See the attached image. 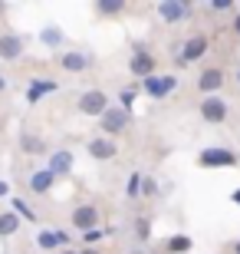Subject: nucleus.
I'll return each instance as SVG.
<instances>
[{
	"instance_id": "1",
	"label": "nucleus",
	"mask_w": 240,
	"mask_h": 254,
	"mask_svg": "<svg viewBox=\"0 0 240 254\" xmlns=\"http://www.w3.org/2000/svg\"><path fill=\"white\" fill-rule=\"evenodd\" d=\"M79 113L86 116H105L109 113V96L102 93V89H89V93H83V99H79Z\"/></svg>"
},
{
	"instance_id": "2",
	"label": "nucleus",
	"mask_w": 240,
	"mask_h": 254,
	"mask_svg": "<svg viewBox=\"0 0 240 254\" xmlns=\"http://www.w3.org/2000/svg\"><path fill=\"white\" fill-rule=\"evenodd\" d=\"M197 165H204V169H231V165H237V155L231 149H204Z\"/></svg>"
},
{
	"instance_id": "3",
	"label": "nucleus",
	"mask_w": 240,
	"mask_h": 254,
	"mask_svg": "<svg viewBox=\"0 0 240 254\" xmlns=\"http://www.w3.org/2000/svg\"><path fill=\"white\" fill-rule=\"evenodd\" d=\"M201 116L207 123H224V116H227V103H224L221 96H207L201 103Z\"/></svg>"
},
{
	"instance_id": "4",
	"label": "nucleus",
	"mask_w": 240,
	"mask_h": 254,
	"mask_svg": "<svg viewBox=\"0 0 240 254\" xmlns=\"http://www.w3.org/2000/svg\"><path fill=\"white\" fill-rule=\"evenodd\" d=\"M96 221H99V208L96 205H79L73 211V225L76 228H86V231H93Z\"/></svg>"
},
{
	"instance_id": "5",
	"label": "nucleus",
	"mask_w": 240,
	"mask_h": 254,
	"mask_svg": "<svg viewBox=\"0 0 240 254\" xmlns=\"http://www.w3.org/2000/svg\"><path fill=\"white\" fill-rule=\"evenodd\" d=\"M99 123H102V129H105V132H122L125 126H129V109H109Z\"/></svg>"
},
{
	"instance_id": "6",
	"label": "nucleus",
	"mask_w": 240,
	"mask_h": 254,
	"mask_svg": "<svg viewBox=\"0 0 240 254\" xmlns=\"http://www.w3.org/2000/svg\"><path fill=\"white\" fill-rule=\"evenodd\" d=\"M145 89L151 96H165V93H171V89H175V76H148V79H145Z\"/></svg>"
},
{
	"instance_id": "7",
	"label": "nucleus",
	"mask_w": 240,
	"mask_h": 254,
	"mask_svg": "<svg viewBox=\"0 0 240 254\" xmlns=\"http://www.w3.org/2000/svg\"><path fill=\"white\" fill-rule=\"evenodd\" d=\"M20 50H23V40L17 33H7V37H0V57L3 60H17Z\"/></svg>"
},
{
	"instance_id": "8",
	"label": "nucleus",
	"mask_w": 240,
	"mask_h": 254,
	"mask_svg": "<svg viewBox=\"0 0 240 254\" xmlns=\"http://www.w3.org/2000/svg\"><path fill=\"white\" fill-rule=\"evenodd\" d=\"M132 73L148 79V76L155 73V57H151V53H135V57H132Z\"/></svg>"
},
{
	"instance_id": "9",
	"label": "nucleus",
	"mask_w": 240,
	"mask_h": 254,
	"mask_svg": "<svg viewBox=\"0 0 240 254\" xmlns=\"http://www.w3.org/2000/svg\"><path fill=\"white\" fill-rule=\"evenodd\" d=\"M89 155H93V159H112V155H115V145H112L109 139H93L89 142Z\"/></svg>"
},
{
	"instance_id": "10",
	"label": "nucleus",
	"mask_w": 240,
	"mask_h": 254,
	"mask_svg": "<svg viewBox=\"0 0 240 254\" xmlns=\"http://www.w3.org/2000/svg\"><path fill=\"white\" fill-rule=\"evenodd\" d=\"M221 83H224V73H221V69H204L201 79H197V86H201L204 93H214Z\"/></svg>"
},
{
	"instance_id": "11",
	"label": "nucleus",
	"mask_w": 240,
	"mask_h": 254,
	"mask_svg": "<svg viewBox=\"0 0 240 254\" xmlns=\"http://www.w3.org/2000/svg\"><path fill=\"white\" fill-rule=\"evenodd\" d=\"M204 50H207V37H194L185 43V53H181V60H197L204 57Z\"/></svg>"
},
{
	"instance_id": "12",
	"label": "nucleus",
	"mask_w": 240,
	"mask_h": 254,
	"mask_svg": "<svg viewBox=\"0 0 240 254\" xmlns=\"http://www.w3.org/2000/svg\"><path fill=\"white\" fill-rule=\"evenodd\" d=\"M158 13L165 20H181L188 13V3H158Z\"/></svg>"
},
{
	"instance_id": "13",
	"label": "nucleus",
	"mask_w": 240,
	"mask_h": 254,
	"mask_svg": "<svg viewBox=\"0 0 240 254\" xmlns=\"http://www.w3.org/2000/svg\"><path fill=\"white\" fill-rule=\"evenodd\" d=\"M69 165H73V155L69 152H56L53 162H49V172L53 175H63V172H69Z\"/></svg>"
},
{
	"instance_id": "14",
	"label": "nucleus",
	"mask_w": 240,
	"mask_h": 254,
	"mask_svg": "<svg viewBox=\"0 0 240 254\" xmlns=\"http://www.w3.org/2000/svg\"><path fill=\"white\" fill-rule=\"evenodd\" d=\"M53 179H56V175H53V172H37V175H33V182H30V189H33V191H47L49 189V185H53Z\"/></svg>"
},
{
	"instance_id": "15",
	"label": "nucleus",
	"mask_w": 240,
	"mask_h": 254,
	"mask_svg": "<svg viewBox=\"0 0 240 254\" xmlns=\"http://www.w3.org/2000/svg\"><path fill=\"white\" fill-rule=\"evenodd\" d=\"M20 145H23V152H33V155H40V152L47 149V145H43V139H37V135H23V139H20Z\"/></svg>"
},
{
	"instance_id": "16",
	"label": "nucleus",
	"mask_w": 240,
	"mask_h": 254,
	"mask_svg": "<svg viewBox=\"0 0 240 254\" xmlns=\"http://www.w3.org/2000/svg\"><path fill=\"white\" fill-rule=\"evenodd\" d=\"M63 66H66V69H73V73H79V69L86 66V57H83V53H66Z\"/></svg>"
},
{
	"instance_id": "17",
	"label": "nucleus",
	"mask_w": 240,
	"mask_h": 254,
	"mask_svg": "<svg viewBox=\"0 0 240 254\" xmlns=\"http://www.w3.org/2000/svg\"><path fill=\"white\" fill-rule=\"evenodd\" d=\"M20 228V218L17 215H0V235H13Z\"/></svg>"
},
{
	"instance_id": "18",
	"label": "nucleus",
	"mask_w": 240,
	"mask_h": 254,
	"mask_svg": "<svg viewBox=\"0 0 240 254\" xmlns=\"http://www.w3.org/2000/svg\"><path fill=\"white\" fill-rule=\"evenodd\" d=\"M63 238L66 235H59V231H47V235H40V248H56Z\"/></svg>"
},
{
	"instance_id": "19",
	"label": "nucleus",
	"mask_w": 240,
	"mask_h": 254,
	"mask_svg": "<svg viewBox=\"0 0 240 254\" xmlns=\"http://www.w3.org/2000/svg\"><path fill=\"white\" fill-rule=\"evenodd\" d=\"M53 89H56L53 83H37L33 89H30V103H37V99H40L43 93H53Z\"/></svg>"
},
{
	"instance_id": "20",
	"label": "nucleus",
	"mask_w": 240,
	"mask_h": 254,
	"mask_svg": "<svg viewBox=\"0 0 240 254\" xmlns=\"http://www.w3.org/2000/svg\"><path fill=\"white\" fill-rule=\"evenodd\" d=\"M125 10V3H119V0H105V3H99V13H122Z\"/></svg>"
},
{
	"instance_id": "21",
	"label": "nucleus",
	"mask_w": 240,
	"mask_h": 254,
	"mask_svg": "<svg viewBox=\"0 0 240 254\" xmlns=\"http://www.w3.org/2000/svg\"><path fill=\"white\" fill-rule=\"evenodd\" d=\"M168 248H171V251H188V248H191V238H171V241H168Z\"/></svg>"
},
{
	"instance_id": "22",
	"label": "nucleus",
	"mask_w": 240,
	"mask_h": 254,
	"mask_svg": "<svg viewBox=\"0 0 240 254\" xmlns=\"http://www.w3.org/2000/svg\"><path fill=\"white\" fill-rule=\"evenodd\" d=\"M13 208H17V211H20V215H23V218H33V211H30V208L23 205V201H20V198H17V201H13Z\"/></svg>"
},
{
	"instance_id": "23",
	"label": "nucleus",
	"mask_w": 240,
	"mask_h": 254,
	"mask_svg": "<svg viewBox=\"0 0 240 254\" xmlns=\"http://www.w3.org/2000/svg\"><path fill=\"white\" fill-rule=\"evenodd\" d=\"M132 99H135V89H125V93H122V109H129Z\"/></svg>"
},
{
	"instance_id": "24",
	"label": "nucleus",
	"mask_w": 240,
	"mask_h": 254,
	"mask_svg": "<svg viewBox=\"0 0 240 254\" xmlns=\"http://www.w3.org/2000/svg\"><path fill=\"white\" fill-rule=\"evenodd\" d=\"M99 238H102V231H99V228H93V231H86V241H89V245H96Z\"/></svg>"
},
{
	"instance_id": "25",
	"label": "nucleus",
	"mask_w": 240,
	"mask_h": 254,
	"mask_svg": "<svg viewBox=\"0 0 240 254\" xmlns=\"http://www.w3.org/2000/svg\"><path fill=\"white\" fill-rule=\"evenodd\" d=\"M139 182H142V179H139V175H135V179H132V182H129V195H139Z\"/></svg>"
},
{
	"instance_id": "26",
	"label": "nucleus",
	"mask_w": 240,
	"mask_h": 254,
	"mask_svg": "<svg viewBox=\"0 0 240 254\" xmlns=\"http://www.w3.org/2000/svg\"><path fill=\"white\" fill-rule=\"evenodd\" d=\"M139 235H142V238H148V221H145V218L139 221Z\"/></svg>"
},
{
	"instance_id": "27",
	"label": "nucleus",
	"mask_w": 240,
	"mask_h": 254,
	"mask_svg": "<svg viewBox=\"0 0 240 254\" xmlns=\"http://www.w3.org/2000/svg\"><path fill=\"white\" fill-rule=\"evenodd\" d=\"M0 195H7V185H3V182H0Z\"/></svg>"
},
{
	"instance_id": "28",
	"label": "nucleus",
	"mask_w": 240,
	"mask_h": 254,
	"mask_svg": "<svg viewBox=\"0 0 240 254\" xmlns=\"http://www.w3.org/2000/svg\"><path fill=\"white\" fill-rule=\"evenodd\" d=\"M234 201H237V205H240V191H234Z\"/></svg>"
},
{
	"instance_id": "29",
	"label": "nucleus",
	"mask_w": 240,
	"mask_h": 254,
	"mask_svg": "<svg viewBox=\"0 0 240 254\" xmlns=\"http://www.w3.org/2000/svg\"><path fill=\"white\" fill-rule=\"evenodd\" d=\"M234 27H237V33H240V17H237V20H234Z\"/></svg>"
},
{
	"instance_id": "30",
	"label": "nucleus",
	"mask_w": 240,
	"mask_h": 254,
	"mask_svg": "<svg viewBox=\"0 0 240 254\" xmlns=\"http://www.w3.org/2000/svg\"><path fill=\"white\" fill-rule=\"evenodd\" d=\"M234 251H237V254H240V245H237V248H234Z\"/></svg>"
},
{
	"instance_id": "31",
	"label": "nucleus",
	"mask_w": 240,
	"mask_h": 254,
	"mask_svg": "<svg viewBox=\"0 0 240 254\" xmlns=\"http://www.w3.org/2000/svg\"><path fill=\"white\" fill-rule=\"evenodd\" d=\"M0 89H3V79H0Z\"/></svg>"
},
{
	"instance_id": "32",
	"label": "nucleus",
	"mask_w": 240,
	"mask_h": 254,
	"mask_svg": "<svg viewBox=\"0 0 240 254\" xmlns=\"http://www.w3.org/2000/svg\"><path fill=\"white\" fill-rule=\"evenodd\" d=\"M86 254H96V251H86Z\"/></svg>"
},
{
	"instance_id": "33",
	"label": "nucleus",
	"mask_w": 240,
	"mask_h": 254,
	"mask_svg": "<svg viewBox=\"0 0 240 254\" xmlns=\"http://www.w3.org/2000/svg\"><path fill=\"white\" fill-rule=\"evenodd\" d=\"M66 254H69V251H66Z\"/></svg>"
}]
</instances>
